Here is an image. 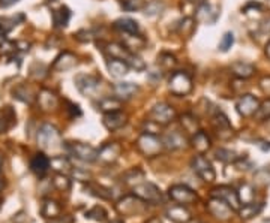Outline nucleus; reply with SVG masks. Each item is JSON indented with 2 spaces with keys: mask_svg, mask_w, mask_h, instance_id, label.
Returning a JSON list of instances; mask_svg holds the SVG:
<instances>
[{
  "mask_svg": "<svg viewBox=\"0 0 270 223\" xmlns=\"http://www.w3.org/2000/svg\"><path fill=\"white\" fill-rule=\"evenodd\" d=\"M98 45H99L101 51L105 54L107 59L123 60L129 68H132L135 71H144L146 69L144 61L137 56V53L129 51L123 43H119V42H99Z\"/></svg>",
  "mask_w": 270,
  "mask_h": 223,
  "instance_id": "1",
  "label": "nucleus"
},
{
  "mask_svg": "<svg viewBox=\"0 0 270 223\" xmlns=\"http://www.w3.org/2000/svg\"><path fill=\"white\" fill-rule=\"evenodd\" d=\"M38 144L42 150H48V151H56L63 148V141L62 135L56 126L53 124H42L38 130Z\"/></svg>",
  "mask_w": 270,
  "mask_h": 223,
  "instance_id": "2",
  "label": "nucleus"
},
{
  "mask_svg": "<svg viewBox=\"0 0 270 223\" xmlns=\"http://www.w3.org/2000/svg\"><path fill=\"white\" fill-rule=\"evenodd\" d=\"M168 88L174 96H186L192 92L194 82L188 72L185 71H174L168 81Z\"/></svg>",
  "mask_w": 270,
  "mask_h": 223,
  "instance_id": "3",
  "label": "nucleus"
},
{
  "mask_svg": "<svg viewBox=\"0 0 270 223\" xmlns=\"http://www.w3.org/2000/svg\"><path fill=\"white\" fill-rule=\"evenodd\" d=\"M137 148L146 158H155L164 150V142L162 138L155 135V133L143 132L137 140Z\"/></svg>",
  "mask_w": 270,
  "mask_h": 223,
  "instance_id": "4",
  "label": "nucleus"
},
{
  "mask_svg": "<svg viewBox=\"0 0 270 223\" xmlns=\"http://www.w3.org/2000/svg\"><path fill=\"white\" fill-rule=\"evenodd\" d=\"M65 148L66 151L69 153L74 158H77L78 161L87 162V163H92L98 161V150L95 147H92L90 144L86 142H65Z\"/></svg>",
  "mask_w": 270,
  "mask_h": 223,
  "instance_id": "5",
  "label": "nucleus"
},
{
  "mask_svg": "<svg viewBox=\"0 0 270 223\" xmlns=\"http://www.w3.org/2000/svg\"><path fill=\"white\" fill-rule=\"evenodd\" d=\"M116 207H117V211L122 216H128V217L140 216V214L147 211V203H146V201H143L141 198L135 196V195L122 198Z\"/></svg>",
  "mask_w": 270,
  "mask_h": 223,
  "instance_id": "6",
  "label": "nucleus"
},
{
  "mask_svg": "<svg viewBox=\"0 0 270 223\" xmlns=\"http://www.w3.org/2000/svg\"><path fill=\"white\" fill-rule=\"evenodd\" d=\"M191 166H192L194 172L201 178L202 182L212 183L216 178V172H215V168H213L212 162L207 158H204L202 154L195 156V158L192 159V162H191Z\"/></svg>",
  "mask_w": 270,
  "mask_h": 223,
  "instance_id": "7",
  "label": "nucleus"
},
{
  "mask_svg": "<svg viewBox=\"0 0 270 223\" xmlns=\"http://www.w3.org/2000/svg\"><path fill=\"white\" fill-rule=\"evenodd\" d=\"M150 119L153 122H156L158 124L167 126V124H170L176 119V109L170 103H167V102H159V103H156L152 108Z\"/></svg>",
  "mask_w": 270,
  "mask_h": 223,
  "instance_id": "8",
  "label": "nucleus"
},
{
  "mask_svg": "<svg viewBox=\"0 0 270 223\" xmlns=\"http://www.w3.org/2000/svg\"><path fill=\"white\" fill-rule=\"evenodd\" d=\"M168 196L174 201V203L180 204V205H189V204H194L195 201L198 199L197 193L189 189L188 186L185 184H174L170 187L168 190Z\"/></svg>",
  "mask_w": 270,
  "mask_h": 223,
  "instance_id": "9",
  "label": "nucleus"
},
{
  "mask_svg": "<svg viewBox=\"0 0 270 223\" xmlns=\"http://www.w3.org/2000/svg\"><path fill=\"white\" fill-rule=\"evenodd\" d=\"M134 195L146 201L147 204H158L162 201V193L152 183H140L134 186Z\"/></svg>",
  "mask_w": 270,
  "mask_h": 223,
  "instance_id": "10",
  "label": "nucleus"
},
{
  "mask_svg": "<svg viewBox=\"0 0 270 223\" xmlns=\"http://www.w3.org/2000/svg\"><path fill=\"white\" fill-rule=\"evenodd\" d=\"M212 196L225 201V203H227L234 211H239L240 207H242V203L239 199L237 192L233 187H230V186H218V187H215L212 190Z\"/></svg>",
  "mask_w": 270,
  "mask_h": 223,
  "instance_id": "11",
  "label": "nucleus"
},
{
  "mask_svg": "<svg viewBox=\"0 0 270 223\" xmlns=\"http://www.w3.org/2000/svg\"><path fill=\"white\" fill-rule=\"evenodd\" d=\"M75 84L84 96H93L99 88L101 78L96 75H77Z\"/></svg>",
  "mask_w": 270,
  "mask_h": 223,
  "instance_id": "12",
  "label": "nucleus"
},
{
  "mask_svg": "<svg viewBox=\"0 0 270 223\" xmlns=\"http://www.w3.org/2000/svg\"><path fill=\"white\" fill-rule=\"evenodd\" d=\"M206 208H207V211L213 217H216L219 220H228L231 217L233 211H234L227 203H225V201H222L219 198H213V196H212V199L207 203Z\"/></svg>",
  "mask_w": 270,
  "mask_h": 223,
  "instance_id": "13",
  "label": "nucleus"
},
{
  "mask_svg": "<svg viewBox=\"0 0 270 223\" xmlns=\"http://www.w3.org/2000/svg\"><path fill=\"white\" fill-rule=\"evenodd\" d=\"M236 108H237V113L243 117H251V116H255V113L260 108V101L252 96V95H243L237 103H236Z\"/></svg>",
  "mask_w": 270,
  "mask_h": 223,
  "instance_id": "14",
  "label": "nucleus"
},
{
  "mask_svg": "<svg viewBox=\"0 0 270 223\" xmlns=\"http://www.w3.org/2000/svg\"><path fill=\"white\" fill-rule=\"evenodd\" d=\"M122 154V147L117 142H108L104 144L99 150H98V161H101L102 163H114Z\"/></svg>",
  "mask_w": 270,
  "mask_h": 223,
  "instance_id": "15",
  "label": "nucleus"
},
{
  "mask_svg": "<svg viewBox=\"0 0 270 223\" xmlns=\"http://www.w3.org/2000/svg\"><path fill=\"white\" fill-rule=\"evenodd\" d=\"M102 123L108 130H119L128 123V116L123 111H112V113H105L102 117Z\"/></svg>",
  "mask_w": 270,
  "mask_h": 223,
  "instance_id": "16",
  "label": "nucleus"
},
{
  "mask_svg": "<svg viewBox=\"0 0 270 223\" xmlns=\"http://www.w3.org/2000/svg\"><path fill=\"white\" fill-rule=\"evenodd\" d=\"M213 126H215V129L218 132V135L222 140H228V138H231L234 135V130L231 127V123H230L228 117L225 114H222V113H219V111L213 117Z\"/></svg>",
  "mask_w": 270,
  "mask_h": 223,
  "instance_id": "17",
  "label": "nucleus"
},
{
  "mask_svg": "<svg viewBox=\"0 0 270 223\" xmlns=\"http://www.w3.org/2000/svg\"><path fill=\"white\" fill-rule=\"evenodd\" d=\"M162 142H164V148H168V150H180V148L186 147L188 140H186V137L183 135L182 132L171 130V132H167L165 135L162 137Z\"/></svg>",
  "mask_w": 270,
  "mask_h": 223,
  "instance_id": "18",
  "label": "nucleus"
},
{
  "mask_svg": "<svg viewBox=\"0 0 270 223\" xmlns=\"http://www.w3.org/2000/svg\"><path fill=\"white\" fill-rule=\"evenodd\" d=\"M165 216L174 223H188L192 219L189 210L185 205H180V204L179 205H171L170 208H167Z\"/></svg>",
  "mask_w": 270,
  "mask_h": 223,
  "instance_id": "19",
  "label": "nucleus"
},
{
  "mask_svg": "<svg viewBox=\"0 0 270 223\" xmlns=\"http://www.w3.org/2000/svg\"><path fill=\"white\" fill-rule=\"evenodd\" d=\"M75 64H77V57H75V54L65 51V53H62V54L54 60V63H53L51 68H53V71L65 72V71L72 69Z\"/></svg>",
  "mask_w": 270,
  "mask_h": 223,
  "instance_id": "20",
  "label": "nucleus"
},
{
  "mask_svg": "<svg viewBox=\"0 0 270 223\" xmlns=\"http://www.w3.org/2000/svg\"><path fill=\"white\" fill-rule=\"evenodd\" d=\"M112 92L120 101H128L138 92V85L134 82H117L112 85Z\"/></svg>",
  "mask_w": 270,
  "mask_h": 223,
  "instance_id": "21",
  "label": "nucleus"
},
{
  "mask_svg": "<svg viewBox=\"0 0 270 223\" xmlns=\"http://www.w3.org/2000/svg\"><path fill=\"white\" fill-rule=\"evenodd\" d=\"M30 169L38 175L44 177L50 169V159L44 153H38L33 156V159L30 161Z\"/></svg>",
  "mask_w": 270,
  "mask_h": 223,
  "instance_id": "22",
  "label": "nucleus"
},
{
  "mask_svg": "<svg viewBox=\"0 0 270 223\" xmlns=\"http://www.w3.org/2000/svg\"><path fill=\"white\" fill-rule=\"evenodd\" d=\"M191 145H192L200 154H204V153L212 147V141H210V138H209V135H207L206 132L198 130L197 133H194V135H192Z\"/></svg>",
  "mask_w": 270,
  "mask_h": 223,
  "instance_id": "23",
  "label": "nucleus"
},
{
  "mask_svg": "<svg viewBox=\"0 0 270 223\" xmlns=\"http://www.w3.org/2000/svg\"><path fill=\"white\" fill-rule=\"evenodd\" d=\"M38 102H39V105H41V108L44 111H51V109L57 108L59 98L51 90H47V88H44V90H41L39 95H38Z\"/></svg>",
  "mask_w": 270,
  "mask_h": 223,
  "instance_id": "24",
  "label": "nucleus"
},
{
  "mask_svg": "<svg viewBox=\"0 0 270 223\" xmlns=\"http://www.w3.org/2000/svg\"><path fill=\"white\" fill-rule=\"evenodd\" d=\"M114 29L120 30L125 35H138L140 33V26L135 20L132 18H119L114 21Z\"/></svg>",
  "mask_w": 270,
  "mask_h": 223,
  "instance_id": "25",
  "label": "nucleus"
},
{
  "mask_svg": "<svg viewBox=\"0 0 270 223\" xmlns=\"http://www.w3.org/2000/svg\"><path fill=\"white\" fill-rule=\"evenodd\" d=\"M107 69L114 78H123L129 71V66L119 59H107Z\"/></svg>",
  "mask_w": 270,
  "mask_h": 223,
  "instance_id": "26",
  "label": "nucleus"
},
{
  "mask_svg": "<svg viewBox=\"0 0 270 223\" xmlns=\"http://www.w3.org/2000/svg\"><path fill=\"white\" fill-rule=\"evenodd\" d=\"M231 74L236 75L237 78H242V80H246V78H251L254 74H255V68L252 64L246 63V61H234L231 66Z\"/></svg>",
  "mask_w": 270,
  "mask_h": 223,
  "instance_id": "27",
  "label": "nucleus"
},
{
  "mask_svg": "<svg viewBox=\"0 0 270 223\" xmlns=\"http://www.w3.org/2000/svg\"><path fill=\"white\" fill-rule=\"evenodd\" d=\"M17 123V116L11 106H5L0 109V133L8 132Z\"/></svg>",
  "mask_w": 270,
  "mask_h": 223,
  "instance_id": "28",
  "label": "nucleus"
},
{
  "mask_svg": "<svg viewBox=\"0 0 270 223\" xmlns=\"http://www.w3.org/2000/svg\"><path fill=\"white\" fill-rule=\"evenodd\" d=\"M123 45L132 51V53H137V51H141L144 47H146V39L138 33V35H126L123 38Z\"/></svg>",
  "mask_w": 270,
  "mask_h": 223,
  "instance_id": "29",
  "label": "nucleus"
},
{
  "mask_svg": "<svg viewBox=\"0 0 270 223\" xmlns=\"http://www.w3.org/2000/svg\"><path fill=\"white\" fill-rule=\"evenodd\" d=\"M122 101L116 96H105L98 102V108L102 113H112V111H120L122 109Z\"/></svg>",
  "mask_w": 270,
  "mask_h": 223,
  "instance_id": "30",
  "label": "nucleus"
},
{
  "mask_svg": "<svg viewBox=\"0 0 270 223\" xmlns=\"http://www.w3.org/2000/svg\"><path fill=\"white\" fill-rule=\"evenodd\" d=\"M41 213L45 219H56L62 214V207L53 199H44Z\"/></svg>",
  "mask_w": 270,
  "mask_h": 223,
  "instance_id": "31",
  "label": "nucleus"
},
{
  "mask_svg": "<svg viewBox=\"0 0 270 223\" xmlns=\"http://www.w3.org/2000/svg\"><path fill=\"white\" fill-rule=\"evenodd\" d=\"M69 20H71V11H69V8L60 6L59 9L53 11V23H54L56 27H59V29L66 27L68 23H69Z\"/></svg>",
  "mask_w": 270,
  "mask_h": 223,
  "instance_id": "32",
  "label": "nucleus"
},
{
  "mask_svg": "<svg viewBox=\"0 0 270 223\" xmlns=\"http://www.w3.org/2000/svg\"><path fill=\"white\" fill-rule=\"evenodd\" d=\"M180 124H182V127H183V132L192 133V135L200 130L198 120L192 114H183L182 117H180Z\"/></svg>",
  "mask_w": 270,
  "mask_h": 223,
  "instance_id": "33",
  "label": "nucleus"
},
{
  "mask_svg": "<svg viewBox=\"0 0 270 223\" xmlns=\"http://www.w3.org/2000/svg\"><path fill=\"white\" fill-rule=\"evenodd\" d=\"M144 178V172L138 168H134L131 171H128L125 175H123V182L126 184H131V186H137L141 183V180Z\"/></svg>",
  "mask_w": 270,
  "mask_h": 223,
  "instance_id": "34",
  "label": "nucleus"
},
{
  "mask_svg": "<svg viewBox=\"0 0 270 223\" xmlns=\"http://www.w3.org/2000/svg\"><path fill=\"white\" fill-rule=\"evenodd\" d=\"M147 2L146 0H120V6L126 12H138L144 11Z\"/></svg>",
  "mask_w": 270,
  "mask_h": 223,
  "instance_id": "35",
  "label": "nucleus"
},
{
  "mask_svg": "<svg viewBox=\"0 0 270 223\" xmlns=\"http://www.w3.org/2000/svg\"><path fill=\"white\" fill-rule=\"evenodd\" d=\"M158 64H159V68L162 71H173L177 64V59L170 53H162L158 57Z\"/></svg>",
  "mask_w": 270,
  "mask_h": 223,
  "instance_id": "36",
  "label": "nucleus"
},
{
  "mask_svg": "<svg viewBox=\"0 0 270 223\" xmlns=\"http://www.w3.org/2000/svg\"><path fill=\"white\" fill-rule=\"evenodd\" d=\"M237 195H239V199H240L242 205L249 204V203H254V199H255L254 189H252L249 184H243V186L240 187V192H237Z\"/></svg>",
  "mask_w": 270,
  "mask_h": 223,
  "instance_id": "37",
  "label": "nucleus"
},
{
  "mask_svg": "<svg viewBox=\"0 0 270 223\" xmlns=\"http://www.w3.org/2000/svg\"><path fill=\"white\" fill-rule=\"evenodd\" d=\"M219 14L212 5H209V3H202L198 9H197V18L200 20V21H204V23H207V24H212L210 23V18H209V15L210 14Z\"/></svg>",
  "mask_w": 270,
  "mask_h": 223,
  "instance_id": "38",
  "label": "nucleus"
},
{
  "mask_svg": "<svg viewBox=\"0 0 270 223\" xmlns=\"http://www.w3.org/2000/svg\"><path fill=\"white\" fill-rule=\"evenodd\" d=\"M14 95L17 99L22 101V102H27V103H32L33 99H35V93L27 88V85H20L17 90H14Z\"/></svg>",
  "mask_w": 270,
  "mask_h": 223,
  "instance_id": "39",
  "label": "nucleus"
},
{
  "mask_svg": "<svg viewBox=\"0 0 270 223\" xmlns=\"http://www.w3.org/2000/svg\"><path fill=\"white\" fill-rule=\"evenodd\" d=\"M263 208V204H255V203H249V204H245L243 207H240L239 213L242 214V217L245 219H249L254 217L255 214H258Z\"/></svg>",
  "mask_w": 270,
  "mask_h": 223,
  "instance_id": "40",
  "label": "nucleus"
},
{
  "mask_svg": "<svg viewBox=\"0 0 270 223\" xmlns=\"http://www.w3.org/2000/svg\"><path fill=\"white\" fill-rule=\"evenodd\" d=\"M194 23H195V21L191 17L183 18L182 21H180V24H179V33L182 35V36L189 38L194 33V29H195V24Z\"/></svg>",
  "mask_w": 270,
  "mask_h": 223,
  "instance_id": "41",
  "label": "nucleus"
},
{
  "mask_svg": "<svg viewBox=\"0 0 270 223\" xmlns=\"http://www.w3.org/2000/svg\"><path fill=\"white\" fill-rule=\"evenodd\" d=\"M53 184H54L56 189H59V190H62V192H66V190L71 189V180L66 177V174H60V172H57V174L54 175Z\"/></svg>",
  "mask_w": 270,
  "mask_h": 223,
  "instance_id": "42",
  "label": "nucleus"
},
{
  "mask_svg": "<svg viewBox=\"0 0 270 223\" xmlns=\"http://www.w3.org/2000/svg\"><path fill=\"white\" fill-rule=\"evenodd\" d=\"M216 158H218L219 161L225 162V163H231V162H236V161L239 159V156H237L234 151H231V150L219 148V150L216 151Z\"/></svg>",
  "mask_w": 270,
  "mask_h": 223,
  "instance_id": "43",
  "label": "nucleus"
},
{
  "mask_svg": "<svg viewBox=\"0 0 270 223\" xmlns=\"http://www.w3.org/2000/svg\"><path fill=\"white\" fill-rule=\"evenodd\" d=\"M89 219H92V220H95V222H105L107 219H108V214H107V211L104 210V207H101V205H96V207H93L92 210H90L87 214H86Z\"/></svg>",
  "mask_w": 270,
  "mask_h": 223,
  "instance_id": "44",
  "label": "nucleus"
},
{
  "mask_svg": "<svg viewBox=\"0 0 270 223\" xmlns=\"http://www.w3.org/2000/svg\"><path fill=\"white\" fill-rule=\"evenodd\" d=\"M233 43H234V35L231 32H227V33L222 36V39L219 42V50L222 53H227L233 47Z\"/></svg>",
  "mask_w": 270,
  "mask_h": 223,
  "instance_id": "45",
  "label": "nucleus"
},
{
  "mask_svg": "<svg viewBox=\"0 0 270 223\" xmlns=\"http://www.w3.org/2000/svg\"><path fill=\"white\" fill-rule=\"evenodd\" d=\"M17 42H11V41H5L2 45H0V54L3 56H14L17 53Z\"/></svg>",
  "mask_w": 270,
  "mask_h": 223,
  "instance_id": "46",
  "label": "nucleus"
},
{
  "mask_svg": "<svg viewBox=\"0 0 270 223\" xmlns=\"http://www.w3.org/2000/svg\"><path fill=\"white\" fill-rule=\"evenodd\" d=\"M255 116L260 120H264V119L270 117V99H267L266 102L260 103V108H258V111L255 113Z\"/></svg>",
  "mask_w": 270,
  "mask_h": 223,
  "instance_id": "47",
  "label": "nucleus"
},
{
  "mask_svg": "<svg viewBox=\"0 0 270 223\" xmlns=\"http://www.w3.org/2000/svg\"><path fill=\"white\" fill-rule=\"evenodd\" d=\"M162 9H164V3H161L159 0H153V2L147 3L144 8L146 14H149V15H155L158 12H161Z\"/></svg>",
  "mask_w": 270,
  "mask_h": 223,
  "instance_id": "48",
  "label": "nucleus"
},
{
  "mask_svg": "<svg viewBox=\"0 0 270 223\" xmlns=\"http://www.w3.org/2000/svg\"><path fill=\"white\" fill-rule=\"evenodd\" d=\"M260 85H261V88H263V92H264V93H267V95L270 96V77H264V78H261Z\"/></svg>",
  "mask_w": 270,
  "mask_h": 223,
  "instance_id": "49",
  "label": "nucleus"
},
{
  "mask_svg": "<svg viewBox=\"0 0 270 223\" xmlns=\"http://www.w3.org/2000/svg\"><path fill=\"white\" fill-rule=\"evenodd\" d=\"M260 30L264 33V35H269V38H270V17L269 18H266L263 23L260 24Z\"/></svg>",
  "mask_w": 270,
  "mask_h": 223,
  "instance_id": "50",
  "label": "nucleus"
},
{
  "mask_svg": "<svg viewBox=\"0 0 270 223\" xmlns=\"http://www.w3.org/2000/svg\"><path fill=\"white\" fill-rule=\"evenodd\" d=\"M15 2H18V0H0V6H2V8H8V6L14 5Z\"/></svg>",
  "mask_w": 270,
  "mask_h": 223,
  "instance_id": "51",
  "label": "nucleus"
},
{
  "mask_svg": "<svg viewBox=\"0 0 270 223\" xmlns=\"http://www.w3.org/2000/svg\"><path fill=\"white\" fill-rule=\"evenodd\" d=\"M266 122H264V127H266V130L270 133V117H267V119H264Z\"/></svg>",
  "mask_w": 270,
  "mask_h": 223,
  "instance_id": "52",
  "label": "nucleus"
},
{
  "mask_svg": "<svg viewBox=\"0 0 270 223\" xmlns=\"http://www.w3.org/2000/svg\"><path fill=\"white\" fill-rule=\"evenodd\" d=\"M147 223H162V220H161L159 217H153V219H150Z\"/></svg>",
  "mask_w": 270,
  "mask_h": 223,
  "instance_id": "53",
  "label": "nucleus"
},
{
  "mask_svg": "<svg viewBox=\"0 0 270 223\" xmlns=\"http://www.w3.org/2000/svg\"><path fill=\"white\" fill-rule=\"evenodd\" d=\"M264 51H266V56H267V57L270 59V41H269V43H267V45H266V50H264Z\"/></svg>",
  "mask_w": 270,
  "mask_h": 223,
  "instance_id": "54",
  "label": "nucleus"
},
{
  "mask_svg": "<svg viewBox=\"0 0 270 223\" xmlns=\"http://www.w3.org/2000/svg\"><path fill=\"white\" fill-rule=\"evenodd\" d=\"M2 165H3V158H2V154H0V169H2Z\"/></svg>",
  "mask_w": 270,
  "mask_h": 223,
  "instance_id": "55",
  "label": "nucleus"
},
{
  "mask_svg": "<svg viewBox=\"0 0 270 223\" xmlns=\"http://www.w3.org/2000/svg\"><path fill=\"white\" fill-rule=\"evenodd\" d=\"M3 186H5V183L0 180V192H2V189H3Z\"/></svg>",
  "mask_w": 270,
  "mask_h": 223,
  "instance_id": "56",
  "label": "nucleus"
}]
</instances>
